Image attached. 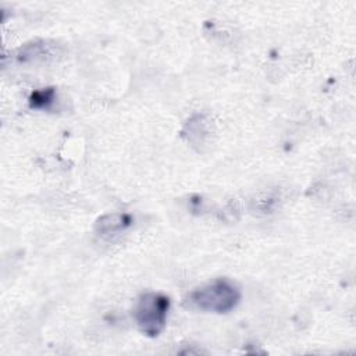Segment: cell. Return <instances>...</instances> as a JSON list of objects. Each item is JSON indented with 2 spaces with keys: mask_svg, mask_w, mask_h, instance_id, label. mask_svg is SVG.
Segmentation results:
<instances>
[{
  "mask_svg": "<svg viewBox=\"0 0 356 356\" xmlns=\"http://www.w3.org/2000/svg\"><path fill=\"white\" fill-rule=\"evenodd\" d=\"M241 300V291L228 278H217L200 288L192 291L185 305L202 312L228 313L238 306Z\"/></svg>",
  "mask_w": 356,
  "mask_h": 356,
  "instance_id": "cell-1",
  "label": "cell"
},
{
  "mask_svg": "<svg viewBox=\"0 0 356 356\" xmlns=\"http://www.w3.org/2000/svg\"><path fill=\"white\" fill-rule=\"evenodd\" d=\"M131 224H132V217L129 214L113 213V214H106L100 217L96 221L95 229L97 235H100L102 238H114L121 232H124Z\"/></svg>",
  "mask_w": 356,
  "mask_h": 356,
  "instance_id": "cell-3",
  "label": "cell"
},
{
  "mask_svg": "<svg viewBox=\"0 0 356 356\" xmlns=\"http://www.w3.org/2000/svg\"><path fill=\"white\" fill-rule=\"evenodd\" d=\"M56 97V92L53 88H47V89H40V90H35L31 97H29V103L31 107L33 108H49Z\"/></svg>",
  "mask_w": 356,
  "mask_h": 356,
  "instance_id": "cell-4",
  "label": "cell"
},
{
  "mask_svg": "<svg viewBox=\"0 0 356 356\" xmlns=\"http://www.w3.org/2000/svg\"><path fill=\"white\" fill-rule=\"evenodd\" d=\"M170 310V298L160 292H146L139 296L134 307V318L145 335L154 338L165 327Z\"/></svg>",
  "mask_w": 356,
  "mask_h": 356,
  "instance_id": "cell-2",
  "label": "cell"
}]
</instances>
